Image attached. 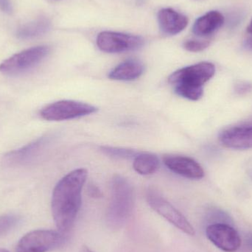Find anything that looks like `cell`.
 I'll list each match as a JSON object with an SVG mask.
<instances>
[{"label": "cell", "mask_w": 252, "mask_h": 252, "mask_svg": "<svg viewBox=\"0 0 252 252\" xmlns=\"http://www.w3.org/2000/svg\"><path fill=\"white\" fill-rule=\"evenodd\" d=\"M219 139L222 145L231 149L252 148V125L237 126L220 133Z\"/></svg>", "instance_id": "11"}, {"label": "cell", "mask_w": 252, "mask_h": 252, "mask_svg": "<svg viewBox=\"0 0 252 252\" xmlns=\"http://www.w3.org/2000/svg\"><path fill=\"white\" fill-rule=\"evenodd\" d=\"M95 106L75 100H60L41 109L40 115L49 121H62L75 119L97 112Z\"/></svg>", "instance_id": "6"}, {"label": "cell", "mask_w": 252, "mask_h": 252, "mask_svg": "<svg viewBox=\"0 0 252 252\" xmlns=\"http://www.w3.org/2000/svg\"><path fill=\"white\" fill-rule=\"evenodd\" d=\"M50 47L38 46L13 55L0 64V72L5 75L23 73L39 64L50 53Z\"/></svg>", "instance_id": "4"}, {"label": "cell", "mask_w": 252, "mask_h": 252, "mask_svg": "<svg viewBox=\"0 0 252 252\" xmlns=\"http://www.w3.org/2000/svg\"><path fill=\"white\" fill-rule=\"evenodd\" d=\"M246 246L250 250H252V232L247 234L245 238Z\"/></svg>", "instance_id": "23"}, {"label": "cell", "mask_w": 252, "mask_h": 252, "mask_svg": "<svg viewBox=\"0 0 252 252\" xmlns=\"http://www.w3.org/2000/svg\"><path fill=\"white\" fill-rule=\"evenodd\" d=\"M163 162L172 171L190 179H201L204 176L202 167L192 158L179 155H165Z\"/></svg>", "instance_id": "10"}, {"label": "cell", "mask_w": 252, "mask_h": 252, "mask_svg": "<svg viewBox=\"0 0 252 252\" xmlns=\"http://www.w3.org/2000/svg\"><path fill=\"white\" fill-rule=\"evenodd\" d=\"M224 23V16L213 10L198 18L193 25L192 32L198 36H207L216 32Z\"/></svg>", "instance_id": "14"}, {"label": "cell", "mask_w": 252, "mask_h": 252, "mask_svg": "<svg viewBox=\"0 0 252 252\" xmlns=\"http://www.w3.org/2000/svg\"><path fill=\"white\" fill-rule=\"evenodd\" d=\"M50 137L43 136L15 151H10L4 157V162L8 165L25 164L35 158L48 143Z\"/></svg>", "instance_id": "12"}, {"label": "cell", "mask_w": 252, "mask_h": 252, "mask_svg": "<svg viewBox=\"0 0 252 252\" xmlns=\"http://www.w3.org/2000/svg\"><path fill=\"white\" fill-rule=\"evenodd\" d=\"M144 72V65L136 59H129L120 63L111 71L109 78L115 81H134Z\"/></svg>", "instance_id": "15"}, {"label": "cell", "mask_w": 252, "mask_h": 252, "mask_svg": "<svg viewBox=\"0 0 252 252\" xmlns=\"http://www.w3.org/2000/svg\"><path fill=\"white\" fill-rule=\"evenodd\" d=\"M63 234L59 231L38 229L22 237L16 252H49L59 248L63 242Z\"/></svg>", "instance_id": "5"}, {"label": "cell", "mask_w": 252, "mask_h": 252, "mask_svg": "<svg viewBox=\"0 0 252 252\" xmlns=\"http://www.w3.org/2000/svg\"><path fill=\"white\" fill-rule=\"evenodd\" d=\"M206 235L213 245L225 252L238 251L242 244L238 231L227 223L209 224Z\"/></svg>", "instance_id": "9"}, {"label": "cell", "mask_w": 252, "mask_h": 252, "mask_svg": "<svg viewBox=\"0 0 252 252\" xmlns=\"http://www.w3.org/2000/svg\"><path fill=\"white\" fill-rule=\"evenodd\" d=\"M90 192H91L92 195H94L95 196H97V195H100V190L97 189V188H96L95 186H93L90 188Z\"/></svg>", "instance_id": "26"}, {"label": "cell", "mask_w": 252, "mask_h": 252, "mask_svg": "<svg viewBox=\"0 0 252 252\" xmlns=\"http://www.w3.org/2000/svg\"><path fill=\"white\" fill-rule=\"evenodd\" d=\"M247 31H248L249 33L252 34V19L251 22H250V25H249L248 28H247Z\"/></svg>", "instance_id": "29"}, {"label": "cell", "mask_w": 252, "mask_h": 252, "mask_svg": "<svg viewBox=\"0 0 252 252\" xmlns=\"http://www.w3.org/2000/svg\"><path fill=\"white\" fill-rule=\"evenodd\" d=\"M146 0H135V2L137 5H143Z\"/></svg>", "instance_id": "28"}, {"label": "cell", "mask_w": 252, "mask_h": 252, "mask_svg": "<svg viewBox=\"0 0 252 252\" xmlns=\"http://www.w3.org/2000/svg\"><path fill=\"white\" fill-rule=\"evenodd\" d=\"M216 73V66L210 62H201L173 72L168 82L178 95L190 100H198L204 94V85Z\"/></svg>", "instance_id": "2"}, {"label": "cell", "mask_w": 252, "mask_h": 252, "mask_svg": "<svg viewBox=\"0 0 252 252\" xmlns=\"http://www.w3.org/2000/svg\"><path fill=\"white\" fill-rule=\"evenodd\" d=\"M80 252H93L90 249H89L87 247H83L80 250Z\"/></svg>", "instance_id": "27"}, {"label": "cell", "mask_w": 252, "mask_h": 252, "mask_svg": "<svg viewBox=\"0 0 252 252\" xmlns=\"http://www.w3.org/2000/svg\"><path fill=\"white\" fill-rule=\"evenodd\" d=\"M159 159L154 154H138L133 161V168L141 175H151L159 167Z\"/></svg>", "instance_id": "17"}, {"label": "cell", "mask_w": 252, "mask_h": 252, "mask_svg": "<svg viewBox=\"0 0 252 252\" xmlns=\"http://www.w3.org/2000/svg\"><path fill=\"white\" fill-rule=\"evenodd\" d=\"M133 192L125 178L115 176L112 179V197L107 212L108 222L112 226H121L131 214Z\"/></svg>", "instance_id": "3"}, {"label": "cell", "mask_w": 252, "mask_h": 252, "mask_svg": "<svg viewBox=\"0 0 252 252\" xmlns=\"http://www.w3.org/2000/svg\"><path fill=\"white\" fill-rule=\"evenodd\" d=\"M244 47L247 50L252 51V38H248L244 42Z\"/></svg>", "instance_id": "25"}, {"label": "cell", "mask_w": 252, "mask_h": 252, "mask_svg": "<svg viewBox=\"0 0 252 252\" xmlns=\"http://www.w3.org/2000/svg\"><path fill=\"white\" fill-rule=\"evenodd\" d=\"M251 89V86L248 84H241L238 87V92L239 93H247Z\"/></svg>", "instance_id": "24"}, {"label": "cell", "mask_w": 252, "mask_h": 252, "mask_svg": "<svg viewBox=\"0 0 252 252\" xmlns=\"http://www.w3.org/2000/svg\"><path fill=\"white\" fill-rule=\"evenodd\" d=\"M87 175L86 169H76L62 178L55 187L52 214L56 227L63 235L71 230L79 213L81 192Z\"/></svg>", "instance_id": "1"}, {"label": "cell", "mask_w": 252, "mask_h": 252, "mask_svg": "<svg viewBox=\"0 0 252 252\" xmlns=\"http://www.w3.org/2000/svg\"><path fill=\"white\" fill-rule=\"evenodd\" d=\"M102 152L111 157L118 158H135L137 155V152L133 150L126 149V148H114L110 146L101 147Z\"/></svg>", "instance_id": "18"}, {"label": "cell", "mask_w": 252, "mask_h": 252, "mask_svg": "<svg viewBox=\"0 0 252 252\" xmlns=\"http://www.w3.org/2000/svg\"><path fill=\"white\" fill-rule=\"evenodd\" d=\"M50 29V22L46 19H39L23 25L18 30L16 34L20 39H32L44 35Z\"/></svg>", "instance_id": "16"}, {"label": "cell", "mask_w": 252, "mask_h": 252, "mask_svg": "<svg viewBox=\"0 0 252 252\" xmlns=\"http://www.w3.org/2000/svg\"><path fill=\"white\" fill-rule=\"evenodd\" d=\"M0 252H10L7 251V250H4V249L0 248Z\"/></svg>", "instance_id": "30"}, {"label": "cell", "mask_w": 252, "mask_h": 252, "mask_svg": "<svg viewBox=\"0 0 252 252\" xmlns=\"http://www.w3.org/2000/svg\"><path fill=\"white\" fill-rule=\"evenodd\" d=\"M147 201L154 211L157 212L159 216L164 218L179 230L190 236L195 235V229L189 220L158 192L154 189H149L147 193Z\"/></svg>", "instance_id": "7"}, {"label": "cell", "mask_w": 252, "mask_h": 252, "mask_svg": "<svg viewBox=\"0 0 252 252\" xmlns=\"http://www.w3.org/2000/svg\"><path fill=\"white\" fill-rule=\"evenodd\" d=\"M208 220L212 221V223H227L230 224L232 223V219L230 216L223 210L217 208H213L209 211L207 214Z\"/></svg>", "instance_id": "19"}, {"label": "cell", "mask_w": 252, "mask_h": 252, "mask_svg": "<svg viewBox=\"0 0 252 252\" xmlns=\"http://www.w3.org/2000/svg\"><path fill=\"white\" fill-rule=\"evenodd\" d=\"M19 218L13 215H5L0 217V236L6 235L16 227Z\"/></svg>", "instance_id": "20"}, {"label": "cell", "mask_w": 252, "mask_h": 252, "mask_svg": "<svg viewBox=\"0 0 252 252\" xmlns=\"http://www.w3.org/2000/svg\"><path fill=\"white\" fill-rule=\"evenodd\" d=\"M158 22L161 32L174 35L183 31L188 25V19L171 8L161 9L158 13Z\"/></svg>", "instance_id": "13"}, {"label": "cell", "mask_w": 252, "mask_h": 252, "mask_svg": "<svg viewBox=\"0 0 252 252\" xmlns=\"http://www.w3.org/2000/svg\"><path fill=\"white\" fill-rule=\"evenodd\" d=\"M0 9L5 13H11L12 5L10 0H0Z\"/></svg>", "instance_id": "22"}, {"label": "cell", "mask_w": 252, "mask_h": 252, "mask_svg": "<svg viewBox=\"0 0 252 252\" xmlns=\"http://www.w3.org/2000/svg\"><path fill=\"white\" fill-rule=\"evenodd\" d=\"M210 41H208L189 40V41L185 42L184 47H185V50H188V51L197 53V52L203 51V50L207 49L210 46Z\"/></svg>", "instance_id": "21"}, {"label": "cell", "mask_w": 252, "mask_h": 252, "mask_svg": "<svg viewBox=\"0 0 252 252\" xmlns=\"http://www.w3.org/2000/svg\"><path fill=\"white\" fill-rule=\"evenodd\" d=\"M97 44L100 50L106 53H124L141 48L144 39L137 35L104 31L97 35Z\"/></svg>", "instance_id": "8"}]
</instances>
